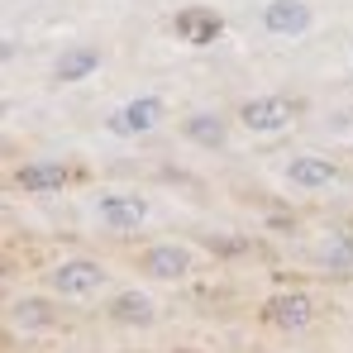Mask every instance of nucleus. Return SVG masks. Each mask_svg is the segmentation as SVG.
I'll return each instance as SVG.
<instances>
[{
    "label": "nucleus",
    "instance_id": "obj_7",
    "mask_svg": "<svg viewBox=\"0 0 353 353\" xmlns=\"http://www.w3.org/2000/svg\"><path fill=\"white\" fill-rule=\"evenodd\" d=\"M77 181V168L62 163V158H24L14 172H10V186L24 191V196H48V191H67Z\"/></svg>",
    "mask_w": 353,
    "mask_h": 353
},
{
    "label": "nucleus",
    "instance_id": "obj_15",
    "mask_svg": "<svg viewBox=\"0 0 353 353\" xmlns=\"http://www.w3.org/2000/svg\"><path fill=\"white\" fill-rule=\"evenodd\" d=\"M315 258H320V268H325V272L349 277V272H353V239L349 234H330L320 248H315Z\"/></svg>",
    "mask_w": 353,
    "mask_h": 353
},
{
    "label": "nucleus",
    "instance_id": "obj_12",
    "mask_svg": "<svg viewBox=\"0 0 353 353\" xmlns=\"http://www.w3.org/2000/svg\"><path fill=\"white\" fill-rule=\"evenodd\" d=\"M53 81L58 86H77V81H86V77H96L101 72V48L96 43H67L62 53H53Z\"/></svg>",
    "mask_w": 353,
    "mask_h": 353
},
{
    "label": "nucleus",
    "instance_id": "obj_14",
    "mask_svg": "<svg viewBox=\"0 0 353 353\" xmlns=\"http://www.w3.org/2000/svg\"><path fill=\"white\" fill-rule=\"evenodd\" d=\"M10 325L24 330V334H34V330H53V325H58V305L43 301V296H19V301L10 305Z\"/></svg>",
    "mask_w": 353,
    "mask_h": 353
},
{
    "label": "nucleus",
    "instance_id": "obj_9",
    "mask_svg": "<svg viewBox=\"0 0 353 353\" xmlns=\"http://www.w3.org/2000/svg\"><path fill=\"white\" fill-rule=\"evenodd\" d=\"M168 29H172L181 43L205 48V43H220L225 39V14L215 5H181L172 19H168Z\"/></svg>",
    "mask_w": 353,
    "mask_h": 353
},
{
    "label": "nucleus",
    "instance_id": "obj_8",
    "mask_svg": "<svg viewBox=\"0 0 353 353\" xmlns=\"http://www.w3.org/2000/svg\"><path fill=\"white\" fill-rule=\"evenodd\" d=\"M239 129H248V134H282L287 124L296 119V101L292 96H248V101H239Z\"/></svg>",
    "mask_w": 353,
    "mask_h": 353
},
{
    "label": "nucleus",
    "instance_id": "obj_3",
    "mask_svg": "<svg viewBox=\"0 0 353 353\" xmlns=\"http://www.w3.org/2000/svg\"><path fill=\"white\" fill-rule=\"evenodd\" d=\"M163 119H168V96L143 91V96H129L124 105H115V110L105 115V129H110L115 139H143V134H153Z\"/></svg>",
    "mask_w": 353,
    "mask_h": 353
},
{
    "label": "nucleus",
    "instance_id": "obj_4",
    "mask_svg": "<svg viewBox=\"0 0 353 353\" xmlns=\"http://www.w3.org/2000/svg\"><path fill=\"white\" fill-rule=\"evenodd\" d=\"M282 181L301 196H320V191H334L344 181V168L330 153H292L282 163Z\"/></svg>",
    "mask_w": 353,
    "mask_h": 353
},
{
    "label": "nucleus",
    "instance_id": "obj_10",
    "mask_svg": "<svg viewBox=\"0 0 353 353\" xmlns=\"http://www.w3.org/2000/svg\"><path fill=\"white\" fill-rule=\"evenodd\" d=\"M258 19H263V34H272V39H305L315 29V5L310 0H268Z\"/></svg>",
    "mask_w": 353,
    "mask_h": 353
},
{
    "label": "nucleus",
    "instance_id": "obj_1",
    "mask_svg": "<svg viewBox=\"0 0 353 353\" xmlns=\"http://www.w3.org/2000/svg\"><path fill=\"white\" fill-rule=\"evenodd\" d=\"M91 220L105 234H139L153 220V201L143 191H129V186H105L91 201Z\"/></svg>",
    "mask_w": 353,
    "mask_h": 353
},
{
    "label": "nucleus",
    "instance_id": "obj_5",
    "mask_svg": "<svg viewBox=\"0 0 353 353\" xmlns=\"http://www.w3.org/2000/svg\"><path fill=\"white\" fill-rule=\"evenodd\" d=\"M134 268L143 272V277H153V282H186L191 272H196V253L186 248V243H176V239H163V243H148V248H139V258H134Z\"/></svg>",
    "mask_w": 353,
    "mask_h": 353
},
{
    "label": "nucleus",
    "instance_id": "obj_2",
    "mask_svg": "<svg viewBox=\"0 0 353 353\" xmlns=\"http://www.w3.org/2000/svg\"><path fill=\"white\" fill-rule=\"evenodd\" d=\"M105 287V268L86 253H72V258H58L48 268V292L58 301H91V296Z\"/></svg>",
    "mask_w": 353,
    "mask_h": 353
},
{
    "label": "nucleus",
    "instance_id": "obj_13",
    "mask_svg": "<svg viewBox=\"0 0 353 353\" xmlns=\"http://www.w3.org/2000/svg\"><path fill=\"white\" fill-rule=\"evenodd\" d=\"M105 315L115 320V325H129V330H148V325H158V305H153V296L148 292H134V287H124L105 301Z\"/></svg>",
    "mask_w": 353,
    "mask_h": 353
},
{
    "label": "nucleus",
    "instance_id": "obj_6",
    "mask_svg": "<svg viewBox=\"0 0 353 353\" xmlns=\"http://www.w3.org/2000/svg\"><path fill=\"white\" fill-rule=\"evenodd\" d=\"M315 315H320V305H315L310 292H292V287H287V292H272L263 301V325H268V330H282V334L310 330Z\"/></svg>",
    "mask_w": 353,
    "mask_h": 353
},
{
    "label": "nucleus",
    "instance_id": "obj_11",
    "mask_svg": "<svg viewBox=\"0 0 353 353\" xmlns=\"http://www.w3.org/2000/svg\"><path fill=\"white\" fill-rule=\"evenodd\" d=\"M181 139L191 148L225 153L230 148V119L220 115V110H191V115H181Z\"/></svg>",
    "mask_w": 353,
    "mask_h": 353
}]
</instances>
